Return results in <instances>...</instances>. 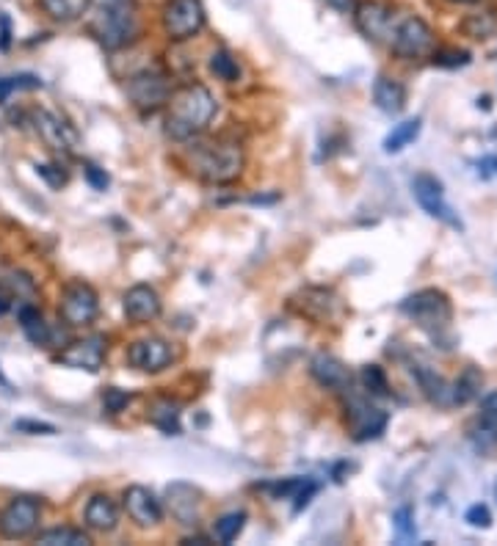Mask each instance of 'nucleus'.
<instances>
[{
    "label": "nucleus",
    "mask_w": 497,
    "mask_h": 546,
    "mask_svg": "<svg viewBox=\"0 0 497 546\" xmlns=\"http://www.w3.org/2000/svg\"><path fill=\"white\" fill-rule=\"evenodd\" d=\"M20 326H22L25 337H28L34 345H50L53 342V329H50V323L42 317L36 304H22L20 307Z\"/></svg>",
    "instance_id": "nucleus-25"
},
{
    "label": "nucleus",
    "mask_w": 497,
    "mask_h": 546,
    "mask_svg": "<svg viewBox=\"0 0 497 546\" xmlns=\"http://www.w3.org/2000/svg\"><path fill=\"white\" fill-rule=\"evenodd\" d=\"M91 34L106 50L128 47L138 36V17L133 0L114 6H97V17L91 20Z\"/></svg>",
    "instance_id": "nucleus-3"
},
{
    "label": "nucleus",
    "mask_w": 497,
    "mask_h": 546,
    "mask_svg": "<svg viewBox=\"0 0 497 546\" xmlns=\"http://www.w3.org/2000/svg\"><path fill=\"white\" fill-rule=\"evenodd\" d=\"M39 6H42V12L50 20L75 22V20H81L89 12L91 0H39Z\"/></svg>",
    "instance_id": "nucleus-26"
},
{
    "label": "nucleus",
    "mask_w": 497,
    "mask_h": 546,
    "mask_svg": "<svg viewBox=\"0 0 497 546\" xmlns=\"http://www.w3.org/2000/svg\"><path fill=\"white\" fill-rule=\"evenodd\" d=\"M122 307H124V315H128V320H133V323L155 320L161 315V309H163L158 290L149 287V285H133L128 292H124Z\"/></svg>",
    "instance_id": "nucleus-16"
},
{
    "label": "nucleus",
    "mask_w": 497,
    "mask_h": 546,
    "mask_svg": "<svg viewBox=\"0 0 497 546\" xmlns=\"http://www.w3.org/2000/svg\"><path fill=\"white\" fill-rule=\"evenodd\" d=\"M124 511H128V516L138 527H155L163 519L161 500L144 486H130L128 491H124Z\"/></svg>",
    "instance_id": "nucleus-15"
},
{
    "label": "nucleus",
    "mask_w": 497,
    "mask_h": 546,
    "mask_svg": "<svg viewBox=\"0 0 497 546\" xmlns=\"http://www.w3.org/2000/svg\"><path fill=\"white\" fill-rule=\"evenodd\" d=\"M412 191H414L417 205L431 218H439L445 223H451V227L462 230V221L454 215L451 205L445 202V188L437 177H431V174H417V177L412 180Z\"/></svg>",
    "instance_id": "nucleus-10"
},
{
    "label": "nucleus",
    "mask_w": 497,
    "mask_h": 546,
    "mask_svg": "<svg viewBox=\"0 0 497 546\" xmlns=\"http://www.w3.org/2000/svg\"><path fill=\"white\" fill-rule=\"evenodd\" d=\"M310 376L327 389H335V392H345L351 389V370H348L337 356L332 354H318L312 356L310 362Z\"/></svg>",
    "instance_id": "nucleus-18"
},
{
    "label": "nucleus",
    "mask_w": 497,
    "mask_h": 546,
    "mask_svg": "<svg viewBox=\"0 0 497 546\" xmlns=\"http://www.w3.org/2000/svg\"><path fill=\"white\" fill-rule=\"evenodd\" d=\"M459 4H472V0H459Z\"/></svg>",
    "instance_id": "nucleus-45"
},
{
    "label": "nucleus",
    "mask_w": 497,
    "mask_h": 546,
    "mask_svg": "<svg viewBox=\"0 0 497 546\" xmlns=\"http://www.w3.org/2000/svg\"><path fill=\"white\" fill-rule=\"evenodd\" d=\"M83 519H86L89 530L111 533L119 525V508L108 494H94L89 500V505H86V511H83Z\"/></svg>",
    "instance_id": "nucleus-22"
},
{
    "label": "nucleus",
    "mask_w": 497,
    "mask_h": 546,
    "mask_svg": "<svg viewBox=\"0 0 497 546\" xmlns=\"http://www.w3.org/2000/svg\"><path fill=\"white\" fill-rule=\"evenodd\" d=\"M401 312L409 315L420 329H426L429 334L445 332L447 323H451L454 307L447 301V295L442 290H420L414 295H409L406 301L401 304Z\"/></svg>",
    "instance_id": "nucleus-4"
},
{
    "label": "nucleus",
    "mask_w": 497,
    "mask_h": 546,
    "mask_svg": "<svg viewBox=\"0 0 497 546\" xmlns=\"http://www.w3.org/2000/svg\"><path fill=\"white\" fill-rule=\"evenodd\" d=\"M130 401H133L130 392H122V389H116V386L106 389V394H103V406H106V411H111V414H119Z\"/></svg>",
    "instance_id": "nucleus-36"
},
{
    "label": "nucleus",
    "mask_w": 497,
    "mask_h": 546,
    "mask_svg": "<svg viewBox=\"0 0 497 546\" xmlns=\"http://www.w3.org/2000/svg\"><path fill=\"white\" fill-rule=\"evenodd\" d=\"M373 103H376L379 111L395 116V113H401L406 108V89L398 81L379 78L376 86H373Z\"/></svg>",
    "instance_id": "nucleus-24"
},
{
    "label": "nucleus",
    "mask_w": 497,
    "mask_h": 546,
    "mask_svg": "<svg viewBox=\"0 0 497 546\" xmlns=\"http://www.w3.org/2000/svg\"><path fill=\"white\" fill-rule=\"evenodd\" d=\"M59 315L67 326L81 329L89 326V323L97 320L99 315V295L91 285L86 282H72L64 287L61 292V304H59Z\"/></svg>",
    "instance_id": "nucleus-6"
},
{
    "label": "nucleus",
    "mask_w": 497,
    "mask_h": 546,
    "mask_svg": "<svg viewBox=\"0 0 497 546\" xmlns=\"http://www.w3.org/2000/svg\"><path fill=\"white\" fill-rule=\"evenodd\" d=\"M494 500H497V483H494Z\"/></svg>",
    "instance_id": "nucleus-46"
},
{
    "label": "nucleus",
    "mask_w": 497,
    "mask_h": 546,
    "mask_svg": "<svg viewBox=\"0 0 497 546\" xmlns=\"http://www.w3.org/2000/svg\"><path fill=\"white\" fill-rule=\"evenodd\" d=\"M437 66H447V69H456V66H467L469 64V53L467 50H442V53L434 56Z\"/></svg>",
    "instance_id": "nucleus-35"
},
{
    "label": "nucleus",
    "mask_w": 497,
    "mask_h": 546,
    "mask_svg": "<svg viewBox=\"0 0 497 546\" xmlns=\"http://www.w3.org/2000/svg\"><path fill=\"white\" fill-rule=\"evenodd\" d=\"M191 171L210 185H230L243 174V149L230 141H210L193 146Z\"/></svg>",
    "instance_id": "nucleus-2"
},
{
    "label": "nucleus",
    "mask_w": 497,
    "mask_h": 546,
    "mask_svg": "<svg viewBox=\"0 0 497 546\" xmlns=\"http://www.w3.org/2000/svg\"><path fill=\"white\" fill-rule=\"evenodd\" d=\"M149 422L155 428H161L169 436H180V406L171 401H158L153 409H149Z\"/></svg>",
    "instance_id": "nucleus-27"
},
{
    "label": "nucleus",
    "mask_w": 497,
    "mask_h": 546,
    "mask_svg": "<svg viewBox=\"0 0 497 546\" xmlns=\"http://www.w3.org/2000/svg\"><path fill=\"white\" fill-rule=\"evenodd\" d=\"M414 378L420 384V389L426 392V397L431 403L437 406H454V384H447L442 376H437V372L431 367H417L414 370Z\"/></svg>",
    "instance_id": "nucleus-23"
},
{
    "label": "nucleus",
    "mask_w": 497,
    "mask_h": 546,
    "mask_svg": "<svg viewBox=\"0 0 497 546\" xmlns=\"http://www.w3.org/2000/svg\"><path fill=\"white\" fill-rule=\"evenodd\" d=\"M390 44L401 58H420L434 47V34L420 17H406L392 28Z\"/></svg>",
    "instance_id": "nucleus-8"
},
{
    "label": "nucleus",
    "mask_w": 497,
    "mask_h": 546,
    "mask_svg": "<svg viewBox=\"0 0 497 546\" xmlns=\"http://www.w3.org/2000/svg\"><path fill=\"white\" fill-rule=\"evenodd\" d=\"M210 72L224 83H235L241 78L238 58L233 53H227V50H216V53L210 56Z\"/></svg>",
    "instance_id": "nucleus-31"
},
{
    "label": "nucleus",
    "mask_w": 497,
    "mask_h": 546,
    "mask_svg": "<svg viewBox=\"0 0 497 546\" xmlns=\"http://www.w3.org/2000/svg\"><path fill=\"white\" fill-rule=\"evenodd\" d=\"M359 378H362V386L370 392V394H376V397H384L390 384H387V376H384V370L379 364H365L362 372H359Z\"/></svg>",
    "instance_id": "nucleus-34"
},
{
    "label": "nucleus",
    "mask_w": 497,
    "mask_h": 546,
    "mask_svg": "<svg viewBox=\"0 0 497 546\" xmlns=\"http://www.w3.org/2000/svg\"><path fill=\"white\" fill-rule=\"evenodd\" d=\"M348 425H351L357 441H370L384 433L387 414L376 406L365 403L362 397H351V401H348Z\"/></svg>",
    "instance_id": "nucleus-14"
},
{
    "label": "nucleus",
    "mask_w": 497,
    "mask_h": 546,
    "mask_svg": "<svg viewBox=\"0 0 497 546\" xmlns=\"http://www.w3.org/2000/svg\"><path fill=\"white\" fill-rule=\"evenodd\" d=\"M86 177H89V183L97 188V191H106L108 188V174L103 171V168H97L94 163H86Z\"/></svg>",
    "instance_id": "nucleus-40"
},
{
    "label": "nucleus",
    "mask_w": 497,
    "mask_h": 546,
    "mask_svg": "<svg viewBox=\"0 0 497 546\" xmlns=\"http://www.w3.org/2000/svg\"><path fill=\"white\" fill-rule=\"evenodd\" d=\"M39 516H42L39 500H31V496L12 500L9 508L0 513V535L9 538V541L28 538L39 527Z\"/></svg>",
    "instance_id": "nucleus-9"
},
{
    "label": "nucleus",
    "mask_w": 497,
    "mask_h": 546,
    "mask_svg": "<svg viewBox=\"0 0 497 546\" xmlns=\"http://www.w3.org/2000/svg\"><path fill=\"white\" fill-rule=\"evenodd\" d=\"M296 307L302 315H307L318 323H327L337 315L340 301H337V295L327 287H307L302 295L296 298Z\"/></svg>",
    "instance_id": "nucleus-20"
},
{
    "label": "nucleus",
    "mask_w": 497,
    "mask_h": 546,
    "mask_svg": "<svg viewBox=\"0 0 497 546\" xmlns=\"http://www.w3.org/2000/svg\"><path fill=\"white\" fill-rule=\"evenodd\" d=\"M354 17H357V28L373 39V42H390L392 36V12L382 4H359L354 6Z\"/></svg>",
    "instance_id": "nucleus-17"
},
{
    "label": "nucleus",
    "mask_w": 497,
    "mask_h": 546,
    "mask_svg": "<svg viewBox=\"0 0 497 546\" xmlns=\"http://www.w3.org/2000/svg\"><path fill=\"white\" fill-rule=\"evenodd\" d=\"M420 128H422L420 119H406V121H401V124H395L392 133L384 138V152H387V155H395V152H401V149H406V146L420 136Z\"/></svg>",
    "instance_id": "nucleus-28"
},
{
    "label": "nucleus",
    "mask_w": 497,
    "mask_h": 546,
    "mask_svg": "<svg viewBox=\"0 0 497 546\" xmlns=\"http://www.w3.org/2000/svg\"><path fill=\"white\" fill-rule=\"evenodd\" d=\"M128 97L133 99V105L138 111H158L169 103L171 97V81L163 72L155 69H144L128 81Z\"/></svg>",
    "instance_id": "nucleus-7"
},
{
    "label": "nucleus",
    "mask_w": 497,
    "mask_h": 546,
    "mask_svg": "<svg viewBox=\"0 0 497 546\" xmlns=\"http://www.w3.org/2000/svg\"><path fill=\"white\" fill-rule=\"evenodd\" d=\"M169 111H166V136L174 141H191L202 136L213 116L218 113V103L208 86L202 83H188L169 97Z\"/></svg>",
    "instance_id": "nucleus-1"
},
{
    "label": "nucleus",
    "mask_w": 497,
    "mask_h": 546,
    "mask_svg": "<svg viewBox=\"0 0 497 546\" xmlns=\"http://www.w3.org/2000/svg\"><path fill=\"white\" fill-rule=\"evenodd\" d=\"M246 527V513L243 511H233V513H224L218 521H216V538L221 543H233Z\"/></svg>",
    "instance_id": "nucleus-33"
},
{
    "label": "nucleus",
    "mask_w": 497,
    "mask_h": 546,
    "mask_svg": "<svg viewBox=\"0 0 497 546\" xmlns=\"http://www.w3.org/2000/svg\"><path fill=\"white\" fill-rule=\"evenodd\" d=\"M14 431L34 433V436H53L56 425H50V422H36V419H20V422H14Z\"/></svg>",
    "instance_id": "nucleus-37"
},
{
    "label": "nucleus",
    "mask_w": 497,
    "mask_h": 546,
    "mask_svg": "<svg viewBox=\"0 0 497 546\" xmlns=\"http://www.w3.org/2000/svg\"><path fill=\"white\" fill-rule=\"evenodd\" d=\"M9 39H12V25H9V17L0 14V50L9 47Z\"/></svg>",
    "instance_id": "nucleus-41"
},
{
    "label": "nucleus",
    "mask_w": 497,
    "mask_h": 546,
    "mask_svg": "<svg viewBox=\"0 0 497 546\" xmlns=\"http://www.w3.org/2000/svg\"><path fill=\"white\" fill-rule=\"evenodd\" d=\"M467 521H469V525L472 527H489L492 525V513H489V508L486 505H472L469 511H467V516H464Z\"/></svg>",
    "instance_id": "nucleus-38"
},
{
    "label": "nucleus",
    "mask_w": 497,
    "mask_h": 546,
    "mask_svg": "<svg viewBox=\"0 0 497 546\" xmlns=\"http://www.w3.org/2000/svg\"><path fill=\"white\" fill-rule=\"evenodd\" d=\"M94 6H114V4H124V0H91Z\"/></svg>",
    "instance_id": "nucleus-44"
},
{
    "label": "nucleus",
    "mask_w": 497,
    "mask_h": 546,
    "mask_svg": "<svg viewBox=\"0 0 497 546\" xmlns=\"http://www.w3.org/2000/svg\"><path fill=\"white\" fill-rule=\"evenodd\" d=\"M327 4H329L332 9H337V12L348 14V12H354V6H357V0H327Z\"/></svg>",
    "instance_id": "nucleus-43"
},
{
    "label": "nucleus",
    "mask_w": 497,
    "mask_h": 546,
    "mask_svg": "<svg viewBox=\"0 0 497 546\" xmlns=\"http://www.w3.org/2000/svg\"><path fill=\"white\" fill-rule=\"evenodd\" d=\"M128 362L141 370V372H161L174 362V351L171 342H166L163 337H146L130 345L128 351Z\"/></svg>",
    "instance_id": "nucleus-13"
},
{
    "label": "nucleus",
    "mask_w": 497,
    "mask_h": 546,
    "mask_svg": "<svg viewBox=\"0 0 497 546\" xmlns=\"http://www.w3.org/2000/svg\"><path fill=\"white\" fill-rule=\"evenodd\" d=\"M202 0H169L163 6V31L171 42H188L205 28Z\"/></svg>",
    "instance_id": "nucleus-5"
},
{
    "label": "nucleus",
    "mask_w": 497,
    "mask_h": 546,
    "mask_svg": "<svg viewBox=\"0 0 497 546\" xmlns=\"http://www.w3.org/2000/svg\"><path fill=\"white\" fill-rule=\"evenodd\" d=\"M34 124H36V133L42 136V141L53 149V152H59V155L75 152V146H78V133H75L59 113L34 111Z\"/></svg>",
    "instance_id": "nucleus-12"
},
{
    "label": "nucleus",
    "mask_w": 497,
    "mask_h": 546,
    "mask_svg": "<svg viewBox=\"0 0 497 546\" xmlns=\"http://www.w3.org/2000/svg\"><path fill=\"white\" fill-rule=\"evenodd\" d=\"M395 530L401 533L404 538L414 535V525H412V508H401V511H395Z\"/></svg>",
    "instance_id": "nucleus-39"
},
{
    "label": "nucleus",
    "mask_w": 497,
    "mask_h": 546,
    "mask_svg": "<svg viewBox=\"0 0 497 546\" xmlns=\"http://www.w3.org/2000/svg\"><path fill=\"white\" fill-rule=\"evenodd\" d=\"M481 386H484L481 370L467 367V370L462 372V376L456 378V384H454V406H464V403L472 401V397H478Z\"/></svg>",
    "instance_id": "nucleus-29"
},
{
    "label": "nucleus",
    "mask_w": 497,
    "mask_h": 546,
    "mask_svg": "<svg viewBox=\"0 0 497 546\" xmlns=\"http://www.w3.org/2000/svg\"><path fill=\"white\" fill-rule=\"evenodd\" d=\"M166 500H169L171 516L178 519L180 525L193 527L199 521V503H202V494H199V488H193L188 483H171L166 488Z\"/></svg>",
    "instance_id": "nucleus-19"
},
{
    "label": "nucleus",
    "mask_w": 497,
    "mask_h": 546,
    "mask_svg": "<svg viewBox=\"0 0 497 546\" xmlns=\"http://www.w3.org/2000/svg\"><path fill=\"white\" fill-rule=\"evenodd\" d=\"M59 364L72 367V370H86V372H97L106 362V337L103 334H91L86 339H75L69 347L56 356Z\"/></svg>",
    "instance_id": "nucleus-11"
},
{
    "label": "nucleus",
    "mask_w": 497,
    "mask_h": 546,
    "mask_svg": "<svg viewBox=\"0 0 497 546\" xmlns=\"http://www.w3.org/2000/svg\"><path fill=\"white\" fill-rule=\"evenodd\" d=\"M36 171L42 174V177H47V180H50V185H56V188L67 183L64 174H50V166H36Z\"/></svg>",
    "instance_id": "nucleus-42"
},
{
    "label": "nucleus",
    "mask_w": 497,
    "mask_h": 546,
    "mask_svg": "<svg viewBox=\"0 0 497 546\" xmlns=\"http://www.w3.org/2000/svg\"><path fill=\"white\" fill-rule=\"evenodd\" d=\"M36 543H44V546H86L89 535L83 530H72V527H53V530L39 533Z\"/></svg>",
    "instance_id": "nucleus-30"
},
{
    "label": "nucleus",
    "mask_w": 497,
    "mask_h": 546,
    "mask_svg": "<svg viewBox=\"0 0 497 546\" xmlns=\"http://www.w3.org/2000/svg\"><path fill=\"white\" fill-rule=\"evenodd\" d=\"M34 89H42V81L36 74H12V78H0V105H6L12 94L17 91H34Z\"/></svg>",
    "instance_id": "nucleus-32"
},
{
    "label": "nucleus",
    "mask_w": 497,
    "mask_h": 546,
    "mask_svg": "<svg viewBox=\"0 0 497 546\" xmlns=\"http://www.w3.org/2000/svg\"><path fill=\"white\" fill-rule=\"evenodd\" d=\"M469 436H472V444H476V450L481 453L492 450L497 444V392H489L481 401V414Z\"/></svg>",
    "instance_id": "nucleus-21"
}]
</instances>
